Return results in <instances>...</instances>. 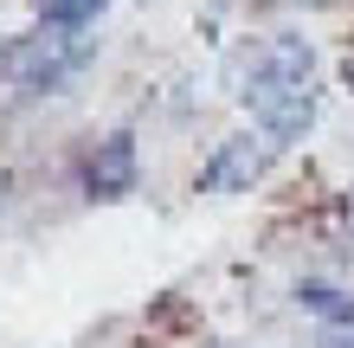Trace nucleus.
Returning a JSON list of instances; mask_svg holds the SVG:
<instances>
[{
  "mask_svg": "<svg viewBox=\"0 0 354 348\" xmlns=\"http://www.w3.org/2000/svg\"><path fill=\"white\" fill-rule=\"evenodd\" d=\"M91 58H97V39L84 26H39L0 52V77L19 91H65Z\"/></svg>",
  "mask_w": 354,
  "mask_h": 348,
  "instance_id": "nucleus-1",
  "label": "nucleus"
},
{
  "mask_svg": "<svg viewBox=\"0 0 354 348\" xmlns=\"http://www.w3.org/2000/svg\"><path fill=\"white\" fill-rule=\"evenodd\" d=\"M316 65H322V58H316L309 39H297V33H258V39H245V46L225 52L219 84H225L232 104H245V97L264 91V84H309Z\"/></svg>",
  "mask_w": 354,
  "mask_h": 348,
  "instance_id": "nucleus-2",
  "label": "nucleus"
},
{
  "mask_svg": "<svg viewBox=\"0 0 354 348\" xmlns=\"http://www.w3.org/2000/svg\"><path fill=\"white\" fill-rule=\"evenodd\" d=\"M270 161H277V142H270L264 129H245V136H225L213 161L200 168V187L206 194H252L258 181L270 174Z\"/></svg>",
  "mask_w": 354,
  "mask_h": 348,
  "instance_id": "nucleus-3",
  "label": "nucleus"
},
{
  "mask_svg": "<svg viewBox=\"0 0 354 348\" xmlns=\"http://www.w3.org/2000/svg\"><path fill=\"white\" fill-rule=\"evenodd\" d=\"M245 110H252V122L277 149H290V142H303L316 129V77L309 84H264V91L245 97Z\"/></svg>",
  "mask_w": 354,
  "mask_h": 348,
  "instance_id": "nucleus-4",
  "label": "nucleus"
},
{
  "mask_svg": "<svg viewBox=\"0 0 354 348\" xmlns=\"http://www.w3.org/2000/svg\"><path fill=\"white\" fill-rule=\"evenodd\" d=\"M84 187L97 200H122V194L136 187V136L97 142V155H91V168H84Z\"/></svg>",
  "mask_w": 354,
  "mask_h": 348,
  "instance_id": "nucleus-5",
  "label": "nucleus"
},
{
  "mask_svg": "<svg viewBox=\"0 0 354 348\" xmlns=\"http://www.w3.org/2000/svg\"><path fill=\"white\" fill-rule=\"evenodd\" d=\"M297 310H309L322 329H335V322H354V291L322 284V277H303V284H297Z\"/></svg>",
  "mask_w": 354,
  "mask_h": 348,
  "instance_id": "nucleus-6",
  "label": "nucleus"
},
{
  "mask_svg": "<svg viewBox=\"0 0 354 348\" xmlns=\"http://www.w3.org/2000/svg\"><path fill=\"white\" fill-rule=\"evenodd\" d=\"M39 13H46V26H91L103 0H39Z\"/></svg>",
  "mask_w": 354,
  "mask_h": 348,
  "instance_id": "nucleus-7",
  "label": "nucleus"
},
{
  "mask_svg": "<svg viewBox=\"0 0 354 348\" xmlns=\"http://www.w3.org/2000/svg\"><path fill=\"white\" fill-rule=\"evenodd\" d=\"M309 348H354V322H335V329H316Z\"/></svg>",
  "mask_w": 354,
  "mask_h": 348,
  "instance_id": "nucleus-8",
  "label": "nucleus"
},
{
  "mask_svg": "<svg viewBox=\"0 0 354 348\" xmlns=\"http://www.w3.org/2000/svg\"><path fill=\"white\" fill-rule=\"evenodd\" d=\"M342 219H348V232H354V187H348V200H342Z\"/></svg>",
  "mask_w": 354,
  "mask_h": 348,
  "instance_id": "nucleus-9",
  "label": "nucleus"
},
{
  "mask_svg": "<svg viewBox=\"0 0 354 348\" xmlns=\"http://www.w3.org/2000/svg\"><path fill=\"white\" fill-rule=\"evenodd\" d=\"M342 77H348V91H354V52H348V58H342Z\"/></svg>",
  "mask_w": 354,
  "mask_h": 348,
  "instance_id": "nucleus-10",
  "label": "nucleus"
},
{
  "mask_svg": "<svg viewBox=\"0 0 354 348\" xmlns=\"http://www.w3.org/2000/svg\"><path fill=\"white\" fill-rule=\"evenodd\" d=\"M309 7H335V0H309Z\"/></svg>",
  "mask_w": 354,
  "mask_h": 348,
  "instance_id": "nucleus-11",
  "label": "nucleus"
},
{
  "mask_svg": "<svg viewBox=\"0 0 354 348\" xmlns=\"http://www.w3.org/2000/svg\"><path fill=\"white\" fill-rule=\"evenodd\" d=\"M225 348H239V342H225Z\"/></svg>",
  "mask_w": 354,
  "mask_h": 348,
  "instance_id": "nucleus-12",
  "label": "nucleus"
}]
</instances>
